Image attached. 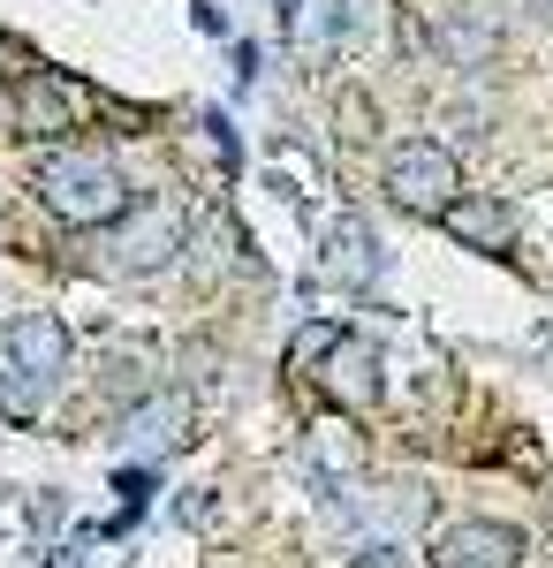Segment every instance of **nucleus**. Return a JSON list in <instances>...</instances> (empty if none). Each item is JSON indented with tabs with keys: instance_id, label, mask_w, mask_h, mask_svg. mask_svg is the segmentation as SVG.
Segmentation results:
<instances>
[{
	"instance_id": "nucleus-7",
	"label": "nucleus",
	"mask_w": 553,
	"mask_h": 568,
	"mask_svg": "<svg viewBox=\"0 0 553 568\" xmlns=\"http://www.w3.org/2000/svg\"><path fill=\"white\" fill-rule=\"evenodd\" d=\"M8 356H16V379H23V387H53V379L69 372V326H61L53 311H23V318L8 326Z\"/></svg>"
},
{
	"instance_id": "nucleus-3",
	"label": "nucleus",
	"mask_w": 553,
	"mask_h": 568,
	"mask_svg": "<svg viewBox=\"0 0 553 568\" xmlns=\"http://www.w3.org/2000/svg\"><path fill=\"white\" fill-rule=\"evenodd\" d=\"M182 235H190V220L174 197H144V205H129L114 227H107V258L122 265V273H152V265H168L182 251Z\"/></svg>"
},
{
	"instance_id": "nucleus-6",
	"label": "nucleus",
	"mask_w": 553,
	"mask_h": 568,
	"mask_svg": "<svg viewBox=\"0 0 553 568\" xmlns=\"http://www.w3.org/2000/svg\"><path fill=\"white\" fill-rule=\"evenodd\" d=\"M311 379L334 394L341 409H380V349L356 342V334H334V349L311 364Z\"/></svg>"
},
{
	"instance_id": "nucleus-2",
	"label": "nucleus",
	"mask_w": 553,
	"mask_h": 568,
	"mask_svg": "<svg viewBox=\"0 0 553 568\" xmlns=\"http://www.w3.org/2000/svg\"><path fill=\"white\" fill-rule=\"evenodd\" d=\"M380 190H386V205H402V213L448 220V205L463 197V168H455V152H448V144L410 136V144H394V152H386Z\"/></svg>"
},
{
	"instance_id": "nucleus-8",
	"label": "nucleus",
	"mask_w": 553,
	"mask_h": 568,
	"mask_svg": "<svg viewBox=\"0 0 553 568\" xmlns=\"http://www.w3.org/2000/svg\"><path fill=\"white\" fill-rule=\"evenodd\" d=\"M463 251H485V258H515V205L509 197H485V190H463L448 220H440Z\"/></svg>"
},
{
	"instance_id": "nucleus-5",
	"label": "nucleus",
	"mask_w": 553,
	"mask_h": 568,
	"mask_svg": "<svg viewBox=\"0 0 553 568\" xmlns=\"http://www.w3.org/2000/svg\"><path fill=\"white\" fill-rule=\"evenodd\" d=\"M523 530L493 524V516H470V524H448L432 538V561L440 568H523Z\"/></svg>"
},
{
	"instance_id": "nucleus-10",
	"label": "nucleus",
	"mask_w": 553,
	"mask_h": 568,
	"mask_svg": "<svg viewBox=\"0 0 553 568\" xmlns=\"http://www.w3.org/2000/svg\"><path fill=\"white\" fill-rule=\"evenodd\" d=\"M341 136H349V144H372V136H380V106H372L364 91H341Z\"/></svg>"
},
{
	"instance_id": "nucleus-11",
	"label": "nucleus",
	"mask_w": 553,
	"mask_h": 568,
	"mask_svg": "<svg viewBox=\"0 0 553 568\" xmlns=\"http://www.w3.org/2000/svg\"><path fill=\"white\" fill-rule=\"evenodd\" d=\"M356 568H402V554H394V546H372V554H364Z\"/></svg>"
},
{
	"instance_id": "nucleus-1",
	"label": "nucleus",
	"mask_w": 553,
	"mask_h": 568,
	"mask_svg": "<svg viewBox=\"0 0 553 568\" xmlns=\"http://www.w3.org/2000/svg\"><path fill=\"white\" fill-rule=\"evenodd\" d=\"M39 197H46V213L61 220V227H114V220L137 205L129 182L114 175V160L77 152V144H61V152L39 168Z\"/></svg>"
},
{
	"instance_id": "nucleus-9",
	"label": "nucleus",
	"mask_w": 553,
	"mask_h": 568,
	"mask_svg": "<svg viewBox=\"0 0 553 568\" xmlns=\"http://www.w3.org/2000/svg\"><path fill=\"white\" fill-rule=\"evenodd\" d=\"M182 433H190V402H182V394H152L144 409H129V447H137V455H160V447H174Z\"/></svg>"
},
{
	"instance_id": "nucleus-4",
	"label": "nucleus",
	"mask_w": 553,
	"mask_h": 568,
	"mask_svg": "<svg viewBox=\"0 0 553 568\" xmlns=\"http://www.w3.org/2000/svg\"><path fill=\"white\" fill-rule=\"evenodd\" d=\"M77 130V84L69 77H53V69H31V77H16V136H31V144H69Z\"/></svg>"
}]
</instances>
